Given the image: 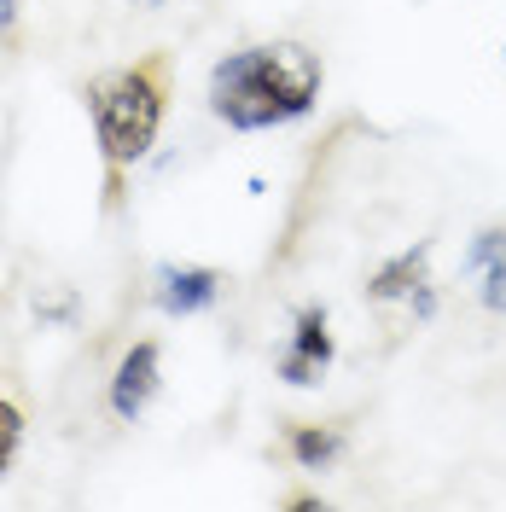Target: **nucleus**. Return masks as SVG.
I'll use <instances>...</instances> for the list:
<instances>
[{
  "mask_svg": "<svg viewBox=\"0 0 506 512\" xmlns=\"http://www.w3.org/2000/svg\"><path fill=\"white\" fill-rule=\"evenodd\" d=\"M134 6H163V0H134Z\"/></svg>",
  "mask_w": 506,
  "mask_h": 512,
  "instance_id": "nucleus-11",
  "label": "nucleus"
},
{
  "mask_svg": "<svg viewBox=\"0 0 506 512\" xmlns=\"http://www.w3.org/2000/svg\"><path fill=\"white\" fill-rule=\"evenodd\" d=\"M367 303H373V309L402 303L413 320H431V309H437V291H431V239H419L413 251L379 262V268L367 274Z\"/></svg>",
  "mask_w": 506,
  "mask_h": 512,
  "instance_id": "nucleus-3",
  "label": "nucleus"
},
{
  "mask_svg": "<svg viewBox=\"0 0 506 512\" xmlns=\"http://www.w3.org/2000/svg\"><path fill=\"white\" fill-rule=\"evenodd\" d=\"M222 268H163L158 274V309L163 315H198L222 297Z\"/></svg>",
  "mask_w": 506,
  "mask_h": 512,
  "instance_id": "nucleus-7",
  "label": "nucleus"
},
{
  "mask_svg": "<svg viewBox=\"0 0 506 512\" xmlns=\"http://www.w3.org/2000/svg\"><path fill=\"white\" fill-rule=\"evenodd\" d=\"M158 384H163V350H158V338L128 344L123 361H117V373H111V414H117V419H140L146 408H152Z\"/></svg>",
  "mask_w": 506,
  "mask_h": 512,
  "instance_id": "nucleus-5",
  "label": "nucleus"
},
{
  "mask_svg": "<svg viewBox=\"0 0 506 512\" xmlns=\"http://www.w3.org/2000/svg\"><path fill=\"white\" fill-rule=\"evenodd\" d=\"M169 88H175L169 53H146L134 64L99 70L94 82L82 88L94 134H99V163H105V210L123 204L128 169L158 146V128L169 117Z\"/></svg>",
  "mask_w": 506,
  "mask_h": 512,
  "instance_id": "nucleus-2",
  "label": "nucleus"
},
{
  "mask_svg": "<svg viewBox=\"0 0 506 512\" xmlns=\"http://www.w3.org/2000/svg\"><path fill=\"white\" fill-rule=\"evenodd\" d=\"M18 448H24V408H18L12 396H0V478L12 472Z\"/></svg>",
  "mask_w": 506,
  "mask_h": 512,
  "instance_id": "nucleus-9",
  "label": "nucleus"
},
{
  "mask_svg": "<svg viewBox=\"0 0 506 512\" xmlns=\"http://www.w3.org/2000/svg\"><path fill=\"white\" fill-rule=\"evenodd\" d=\"M326 88V64L309 53L303 41H262V47H239L216 59L210 70V111L216 123L256 134V128L297 123L320 105Z\"/></svg>",
  "mask_w": 506,
  "mask_h": 512,
  "instance_id": "nucleus-1",
  "label": "nucleus"
},
{
  "mask_svg": "<svg viewBox=\"0 0 506 512\" xmlns=\"http://www.w3.org/2000/svg\"><path fill=\"white\" fill-rule=\"evenodd\" d=\"M466 274L477 280V297L489 315H506V227H483L466 251Z\"/></svg>",
  "mask_w": 506,
  "mask_h": 512,
  "instance_id": "nucleus-6",
  "label": "nucleus"
},
{
  "mask_svg": "<svg viewBox=\"0 0 506 512\" xmlns=\"http://www.w3.org/2000/svg\"><path fill=\"white\" fill-rule=\"evenodd\" d=\"M338 361V338H332V320L320 303H303L297 320H291V344L280 350V379L309 390V384L326 379V367Z\"/></svg>",
  "mask_w": 506,
  "mask_h": 512,
  "instance_id": "nucleus-4",
  "label": "nucleus"
},
{
  "mask_svg": "<svg viewBox=\"0 0 506 512\" xmlns=\"http://www.w3.org/2000/svg\"><path fill=\"white\" fill-rule=\"evenodd\" d=\"M18 30V0H0V35Z\"/></svg>",
  "mask_w": 506,
  "mask_h": 512,
  "instance_id": "nucleus-10",
  "label": "nucleus"
},
{
  "mask_svg": "<svg viewBox=\"0 0 506 512\" xmlns=\"http://www.w3.org/2000/svg\"><path fill=\"white\" fill-rule=\"evenodd\" d=\"M285 448L303 472H320L344 454V431L338 425H285Z\"/></svg>",
  "mask_w": 506,
  "mask_h": 512,
  "instance_id": "nucleus-8",
  "label": "nucleus"
}]
</instances>
